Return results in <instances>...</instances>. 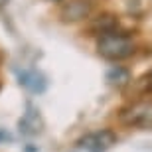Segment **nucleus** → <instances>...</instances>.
I'll return each instance as SVG.
<instances>
[{
	"label": "nucleus",
	"instance_id": "3",
	"mask_svg": "<svg viewBox=\"0 0 152 152\" xmlns=\"http://www.w3.org/2000/svg\"><path fill=\"white\" fill-rule=\"evenodd\" d=\"M91 10H93L91 0H69L63 4L59 16L63 22H81L91 14Z\"/></svg>",
	"mask_w": 152,
	"mask_h": 152
},
{
	"label": "nucleus",
	"instance_id": "6",
	"mask_svg": "<svg viewBox=\"0 0 152 152\" xmlns=\"http://www.w3.org/2000/svg\"><path fill=\"white\" fill-rule=\"evenodd\" d=\"M107 81L111 87H115V89H124L126 85H130V71L126 67H123V65H115V67H111L107 71Z\"/></svg>",
	"mask_w": 152,
	"mask_h": 152
},
{
	"label": "nucleus",
	"instance_id": "7",
	"mask_svg": "<svg viewBox=\"0 0 152 152\" xmlns=\"http://www.w3.org/2000/svg\"><path fill=\"white\" fill-rule=\"evenodd\" d=\"M20 83H22L26 89L34 91V93H42V91L45 89L44 77L39 73H36V71H24V73H20Z\"/></svg>",
	"mask_w": 152,
	"mask_h": 152
},
{
	"label": "nucleus",
	"instance_id": "4",
	"mask_svg": "<svg viewBox=\"0 0 152 152\" xmlns=\"http://www.w3.org/2000/svg\"><path fill=\"white\" fill-rule=\"evenodd\" d=\"M115 142H117V134H115L111 129H105V130H101V132L85 136L79 144L89 152H105L107 148L113 146Z\"/></svg>",
	"mask_w": 152,
	"mask_h": 152
},
{
	"label": "nucleus",
	"instance_id": "2",
	"mask_svg": "<svg viewBox=\"0 0 152 152\" xmlns=\"http://www.w3.org/2000/svg\"><path fill=\"white\" fill-rule=\"evenodd\" d=\"M118 118L124 126L152 130V99H140L126 105L121 111Z\"/></svg>",
	"mask_w": 152,
	"mask_h": 152
},
{
	"label": "nucleus",
	"instance_id": "8",
	"mask_svg": "<svg viewBox=\"0 0 152 152\" xmlns=\"http://www.w3.org/2000/svg\"><path fill=\"white\" fill-rule=\"evenodd\" d=\"M20 130L26 132V134H38L42 130V118L36 111H30V113L24 115V118L20 121Z\"/></svg>",
	"mask_w": 152,
	"mask_h": 152
},
{
	"label": "nucleus",
	"instance_id": "11",
	"mask_svg": "<svg viewBox=\"0 0 152 152\" xmlns=\"http://www.w3.org/2000/svg\"><path fill=\"white\" fill-rule=\"evenodd\" d=\"M50 2H63V0H50Z\"/></svg>",
	"mask_w": 152,
	"mask_h": 152
},
{
	"label": "nucleus",
	"instance_id": "1",
	"mask_svg": "<svg viewBox=\"0 0 152 152\" xmlns=\"http://www.w3.org/2000/svg\"><path fill=\"white\" fill-rule=\"evenodd\" d=\"M97 51H99L101 57H105L109 61H123V59H129L136 51V44L126 34L113 32V34L99 36Z\"/></svg>",
	"mask_w": 152,
	"mask_h": 152
},
{
	"label": "nucleus",
	"instance_id": "9",
	"mask_svg": "<svg viewBox=\"0 0 152 152\" xmlns=\"http://www.w3.org/2000/svg\"><path fill=\"white\" fill-rule=\"evenodd\" d=\"M144 81V91H148V93H152V71L146 75V77L142 79Z\"/></svg>",
	"mask_w": 152,
	"mask_h": 152
},
{
	"label": "nucleus",
	"instance_id": "5",
	"mask_svg": "<svg viewBox=\"0 0 152 152\" xmlns=\"http://www.w3.org/2000/svg\"><path fill=\"white\" fill-rule=\"evenodd\" d=\"M117 28H118V18L115 16V14H111V12L99 14L97 18H93V22H91V26H89V30L97 36L113 34V32H117Z\"/></svg>",
	"mask_w": 152,
	"mask_h": 152
},
{
	"label": "nucleus",
	"instance_id": "10",
	"mask_svg": "<svg viewBox=\"0 0 152 152\" xmlns=\"http://www.w3.org/2000/svg\"><path fill=\"white\" fill-rule=\"evenodd\" d=\"M4 138H8V136H6L4 132H0V140H4Z\"/></svg>",
	"mask_w": 152,
	"mask_h": 152
}]
</instances>
